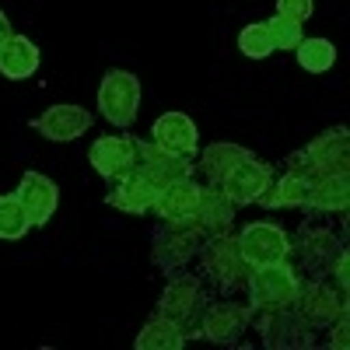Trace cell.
Instances as JSON below:
<instances>
[{
	"label": "cell",
	"instance_id": "14",
	"mask_svg": "<svg viewBox=\"0 0 350 350\" xmlns=\"http://www.w3.org/2000/svg\"><path fill=\"white\" fill-rule=\"evenodd\" d=\"M92 123H95V116L81 105H53L42 116H36L28 126L53 144H70V140L84 137V130H92Z\"/></svg>",
	"mask_w": 350,
	"mask_h": 350
},
{
	"label": "cell",
	"instance_id": "12",
	"mask_svg": "<svg viewBox=\"0 0 350 350\" xmlns=\"http://www.w3.org/2000/svg\"><path fill=\"white\" fill-rule=\"evenodd\" d=\"M88 161L105 183L123 179L137 168V137L130 133H105L88 148Z\"/></svg>",
	"mask_w": 350,
	"mask_h": 350
},
{
	"label": "cell",
	"instance_id": "13",
	"mask_svg": "<svg viewBox=\"0 0 350 350\" xmlns=\"http://www.w3.org/2000/svg\"><path fill=\"white\" fill-rule=\"evenodd\" d=\"M270 179H273V165H267V161H259L256 154H249L245 161H239L235 168L224 175L221 189L231 196L235 207H249V203H256L262 196V189L270 186Z\"/></svg>",
	"mask_w": 350,
	"mask_h": 350
},
{
	"label": "cell",
	"instance_id": "8",
	"mask_svg": "<svg viewBox=\"0 0 350 350\" xmlns=\"http://www.w3.org/2000/svg\"><path fill=\"white\" fill-rule=\"evenodd\" d=\"M295 312L305 319V326L323 336L326 326H333L340 315H347V291H340L329 277H301Z\"/></svg>",
	"mask_w": 350,
	"mask_h": 350
},
{
	"label": "cell",
	"instance_id": "3",
	"mask_svg": "<svg viewBox=\"0 0 350 350\" xmlns=\"http://www.w3.org/2000/svg\"><path fill=\"white\" fill-rule=\"evenodd\" d=\"M280 172H295L301 179L315 183L323 175H333V172H347L350 168V130L347 126H333L326 133H319L315 140H308L301 151L287 154L280 165H273Z\"/></svg>",
	"mask_w": 350,
	"mask_h": 350
},
{
	"label": "cell",
	"instance_id": "9",
	"mask_svg": "<svg viewBox=\"0 0 350 350\" xmlns=\"http://www.w3.org/2000/svg\"><path fill=\"white\" fill-rule=\"evenodd\" d=\"M252 333L267 350H312L319 336L305 326V319L295 312V305L273 308V312H256L252 315Z\"/></svg>",
	"mask_w": 350,
	"mask_h": 350
},
{
	"label": "cell",
	"instance_id": "32",
	"mask_svg": "<svg viewBox=\"0 0 350 350\" xmlns=\"http://www.w3.org/2000/svg\"><path fill=\"white\" fill-rule=\"evenodd\" d=\"M312 11H315L312 0H277V14L298 21V25H305V21L312 18Z\"/></svg>",
	"mask_w": 350,
	"mask_h": 350
},
{
	"label": "cell",
	"instance_id": "11",
	"mask_svg": "<svg viewBox=\"0 0 350 350\" xmlns=\"http://www.w3.org/2000/svg\"><path fill=\"white\" fill-rule=\"evenodd\" d=\"M235 239L252 270L270 267V262H284L291 256V235L273 221H249L235 231Z\"/></svg>",
	"mask_w": 350,
	"mask_h": 350
},
{
	"label": "cell",
	"instance_id": "5",
	"mask_svg": "<svg viewBox=\"0 0 350 350\" xmlns=\"http://www.w3.org/2000/svg\"><path fill=\"white\" fill-rule=\"evenodd\" d=\"M203 242H207V231L196 224V217H189V221H158L151 228V259L165 277L179 273L196 259Z\"/></svg>",
	"mask_w": 350,
	"mask_h": 350
},
{
	"label": "cell",
	"instance_id": "10",
	"mask_svg": "<svg viewBox=\"0 0 350 350\" xmlns=\"http://www.w3.org/2000/svg\"><path fill=\"white\" fill-rule=\"evenodd\" d=\"M98 112L112 126L130 130L140 112V77L130 70H109L98 84Z\"/></svg>",
	"mask_w": 350,
	"mask_h": 350
},
{
	"label": "cell",
	"instance_id": "21",
	"mask_svg": "<svg viewBox=\"0 0 350 350\" xmlns=\"http://www.w3.org/2000/svg\"><path fill=\"white\" fill-rule=\"evenodd\" d=\"M252 151L242 148V144H228V140H217V144H207L196 158H193V172L200 175L203 183H224V175L235 168L239 161H245Z\"/></svg>",
	"mask_w": 350,
	"mask_h": 350
},
{
	"label": "cell",
	"instance_id": "18",
	"mask_svg": "<svg viewBox=\"0 0 350 350\" xmlns=\"http://www.w3.org/2000/svg\"><path fill=\"white\" fill-rule=\"evenodd\" d=\"M200 196H203V183L186 175V179H175V183L158 189L151 211H154L158 221H189V217H196Z\"/></svg>",
	"mask_w": 350,
	"mask_h": 350
},
{
	"label": "cell",
	"instance_id": "28",
	"mask_svg": "<svg viewBox=\"0 0 350 350\" xmlns=\"http://www.w3.org/2000/svg\"><path fill=\"white\" fill-rule=\"evenodd\" d=\"M239 49H242V56H249V60H267V56L273 53V42H270L267 25H262V21L245 25L242 32H239Z\"/></svg>",
	"mask_w": 350,
	"mask_h": 350
},
{
	"label": "cell",
	"instance_id": "19",
	"mask_svg": "<svg viewBox=\"0 0 350 350\" xmlns=\"http://www.w3.org/2000/svg\"><path fill=\"white\" fill-rule=\"evenodd\" d=\"M154 196H158V186L148 179V175H140L137 168L123 179H112L109 183V193H105V203L123 214H151L154 207Z\"/></svg>",
	"mask_w": 350,
	"mask_h": 350
},
{
	"label": "cell",
	"instance_id": "29",
	"mask_svg": "<svg viewBox=\"0 0 350 350\" xmlns=\"http://www.w3.org/2000/svg\"><path fill=\"white\" fill-rule=\"evenodd\" d=\"M262 25H267V32H270L273 49H295V46L305 39V28H301L298 21L284 18V14H273L270 21H262Z\"/></svg>",
	"mask_w": 350,
	"mask_h": 350
},
{
	"label": "cell",
	"instance_id": "33",
	"mask_svg": "<svg viewBox=\"0 0 350 350\" xmlns=\"http://www.w3.org/2000/svg\"><path fill=\"white\" fill-rule=\"evenodd\" d=\"M11 36H14V32H11V21H8L4 11H0V49H4V42H8Z\"/></svg>",
	"mask_w": 350,
	"mask_h": 350
},
{
	"label": "cell",
	"instance_id": "26",
	"mask_svg": "<svg viewBox=\"0 0 350 350\" xmlns=\"http://www.w3.org/2000/svg\"><path fill=\"white\" fill-rule=\"evenodd\" d=\"M295 53H298V64H301L308 74H326V70L336 64V46H333L329 39H319V36L301 39V42L295 46Z\"/></svg>",
	"mask_w": 350,
	"mask_h": 350
},
{
	"label": "cell",
	"instance_id": "25",
	"mask_svg": "<svg viewBox=\"0 0 350 350\" xmlns=\"http://www.w3.org/2000/svg\"><path fill=\"white\" fill-rule=\"evenodd\" d=\"M186 343H189L186 333L175 326L172 319H165V315H158V312L140 326V333H137V340H133L137 350H179V347H186Z\"/></svg>",
	"mask_w": 350,
	"mask_h": 350
},
{
	"label": "cell",
	"instance_id": "4",
	"mask_svg": "<svg viewBox=\"0 0 350 350\" xmlns=\"http://www.w3.org/2000/svg\"><path fill=\"white\" fill-rule=\"evenodd\" d=\"M214 295L207 291V284H203L196 277V270H179V273H168V284L161 291V298H158V315L172 319L175 326H179L186 333V340H196V326H200V315L203 308H207Z\"/></svg>",
	"mask_w": 350,
	"mask_h": 350
},
{
	"label": "cell",
	"instance_id": "31",
	"mask_svg": "<svg viewBox=\"0 0 350 350\" xmlns=\"http://www.w3.org/2000/svg\"><path fill=\"white\" fill-rule=\"evenodd\" d=\"M326 277H329L340 291H350V252H347V249H340V252L333 256V262H329Z\"/></svg>",
	"mask_w": 350,
	"mask_h": 350
},
{
	"label": "cell",
	"instance_id": "15",
	"mask_svg": "<svg viewBox=\"0 0 350 350\" xmlns=\"http://www.w3.org/2000/svg\"><path fill=\"white\" fill-rule=\"evenodd\" d=\"M137 172L148 175V179L161 189L175 179H186L193 175V158H183V154H172L165 148H158L154 140H137Z\"/></svg>",
	"mask_w": 350,
	"mask_h": 350
},
{
	"label": "cell",
	"instance_id": "17",
	"mask_svg": "<svg viewBox=\"0 0 350 350\" xmlns=\"http://www.w3.org/2000/svg\"><path fill=\"white\" fill-rule=\"evenodd\" d=\"M151 140L158 148L172 151V154H183V158H196L200 154V130L189 120L186 112H165L151 123Z\"/></svg>",
	"mask_w": 350,
	"mask_h": 350
},
{
	"label": "cell",
	"instance_id": "6",
	"mask_svg": "<svg viewBox=\"0 0 350 350\" xmlns=\"http://www.w3.org/2000/svg\"><path fill=\"white\" fill-rule=\"evenodd\" d=\"M252 305L245 298H211L200 315L196 340H207L217 347H245V333L252 329Z\"/></svg>",
	"mask_w": 350,
	"mask_h": 350
},
{
	"label": "cell",
	"instance_id": "27",
	"mask_svg": "<svg viewBox=\"0 0 350 350\" xmlns=\"http://www.w3.org/2000/svg\"><path fill=\"white\" fill-rule=\"evenodd\" d=\"M28 228H32V224H28V214L21 207L18 193L0 196V239H4V242H18V239L28 235Z\"/></svg>",
	"mask_w": 350,
	"mask_h": 350
},
{
	"label": "cell",
	"instance_id": "7",
	"mask_svg": "<svg viewBox=\"0 0 350 350\" xmlns=\"http://www.w3.org/2000/svg\"><path fill=\"white\" fill-rule=\"evenodd\" d=\"M301 287V273L291 262H270V267H256L249 273L245 284V301L252 305V312H273V308H287L295 305Z\"/></svg>",
	"mask_w": 350,
	"mask_h": 350
},
{
	"label": "cell",
	"instance_id": "24",
	"mask_svg": "<svg viewBox=\"0 0 350 350\" xmlns=\"http://www.w3.org/2000/svg\"><path fill=\"white\" fill-rule=\"evenodd\" d=\"M39 70V46L25 36H11L0 49V74L8 81H28Z\"/></svg>",
	"mask_w": 350,
	"mask_h": 350
},
{
	"label": "cell",
	"instance_id": "30",
	"mask_svg": "<svg viewBox=\"0 0 350 350\" xmlns=\"http://www.w3.org/2000/svg\"><path fill=\"white\" fill-rule=\"evenodd\" d=\"M326 340H319L315 347H329V350H347L350 347V315H340L333 326L323 329Z\"/></svg>",
	"mask_w": 350,
	"mask_h": 350
},
{
	"label": "cell",
	"instance_id": "2",
	"mask_svg": "<svg viewBox=\"0 0 350 350\" xmlns=\"http://www.w3.org/2000/svg\"><path fill=\"white\" fill-rule=\"evenodd\" d=\"M189 270H196V277L207 284V291L214 298H245V284L252 273V267L245 262V256L239 249L235 231L214 235L203 242V249L189 262Z\"/></svg>",
	"mask_w": 350,
	"mask_h": 350
},
{
	"label": "cell",
	"instance_id": "1",
	"mask_svg": "<svg viewBox=\"0 0 350 350\" xmlns=\"http://www.w3.org/2000/svg\"><path fill=\"white\" fill-rule=\"evenodd\" d=\"M347 249V214H312L305 211V221L291 235V256L287 262L301 277H326L333 256Z\"/></svg>",
	"mask_w": 350,
	"mask_h": 350
},
{
	"label": "cell",
	"instance_id": "23",
	"mask_svg": "<svg viewBox=\"0 0 350 350\" xmlns=\"http://www.w3.org/2000/svg\"><path fill=\"white\" fill-rule=\"evenodd\" d=\"M308 189H312L308 179H301V175H295V172H280V168H273L270 186L262 189V196H259L256 203H259V207H267V211L305 207V203H308Z\"/></svg>",
	"mask_w": 350,
	"mask_h": 350
},
{
	"label": "cell",
	"instance_id": "20",
	"mask_svg": "<svg viewBox=\"0 0 350 350\" xmlns=\"http://www.w3.org/2000/svg\"><path fill=\"white\" fill-rule=\"evenodd\" d=\"M235 214H239V207L231 203V196L217 183H203V196H200V207H196V224L207 231V239L235 231Z\"/></svg>",
	"mask_w": 350,
	"mask_h": 350
},
{
	"label": "cell",
	"instance_id": "22",
	"mask_svg": "<svg viewBox=\"0 0 350 350\" xmlns=\"http://www.w3.org/2000/svg\"><path fill=\"white\" fill-rule=\"evenodd\" d=\"M350 207V172H333L315 179L308 189V203L305 211L312 214H347Z\"/></svg>",
	"mask_w": 350,
	"mask_h": 350
},
{
	"label": "cell",
	"instance_id": "16",
	"mask_svg": "<svg viewBox=\"0 0 350 350\" xmlns=\"http://www.w3.org/2000/svg\"><path fill=\"white\" fill-rule=\"evenodd\" d=\"M18 200H21V207L28 214V224L42 228V224L53 221L56 207H60V189H56V183L49 179V175L25 172L21 175V186H18Z\"/></svg>",
	"mask_w": 350,
	"mask_h": 350
}]
</instances>
